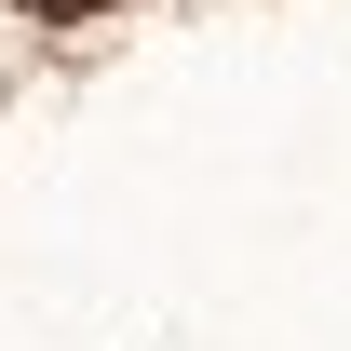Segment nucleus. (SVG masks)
Returning a JSON list of instances; mask_svg holds the SVG:
<instances>
[{"mask_svg": "<svg viewBox=\"0 0 351 351\" xmlns=\"http://www.w3.org/2000/svg\"><path fill=\"white\" fill-rule=\"evenodd\" d=\"M27 14H108V0H27Z\"/></svg>", "mask_w": 351, "mask_h": 351, "instance_id": "f257e3e1", "label": "nucleus"}]
</instances>
